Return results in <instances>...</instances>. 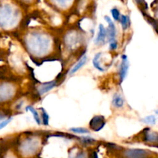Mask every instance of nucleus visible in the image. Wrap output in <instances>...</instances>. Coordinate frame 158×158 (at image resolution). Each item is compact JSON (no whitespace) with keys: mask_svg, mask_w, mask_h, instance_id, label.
I'll list each match as a JSON object with an SVG mask.
<instances>
[{"mask_svg":"<svg viewBox=\"0 0 158 158\" xmlns=\"http://www.w3.org/2000/svg\"><path fill=\"white\" fill-rule=\"evenodd\" d=\"M12 12L11 10V8L9 6L2 8L0 9V26L1 27H5L6 25L11 24L12 20Z\"/></svg>","mask_w":158,"mask_h":158,"instance_id":"obj_2","label":"nucleus"},{"mask_svg":"<svg viewBox=\"0 0 158 158\" xmlns=\"http://www.w3.org/2000/svg\"><path fill=\"white\" fill-rule=\"evenodd\" d=\"M141 121L143 122V123H147V124L154 125L156 123V117H155V116H154V115L148 116V117H144L143 119H142Z\"/></svg>","mask_w":158,"mask_h":158,"instance_id":"obj_15","label":"nucleus"},{"mask_svg":"<svg viewBox=\"0 0 158 158\" xmlns=\"http://www.w3.org/2000/svg\"><path fill=\"white\" fill-rule=\"evenodd\" d=\"M56 84H57L56 81H51V82H48V83H43V84H42L41 86L38 88V89H37V93H38L41 96L43 95L44 94H46V93L49 92V90H51L52 88L56 86H57Z\"/></svg>","mask_w":158,"mask_h":158,"instance_id":"obj_8","label":"nucleus"},{"mask_svg":"<svg viewBox=\"0 0 158 158\" xmlns=\"http://www.w3.org/2000/svg\"><path fill=\"white\" fill-rule=\"evenodd\" d=\"M123 104H124V101H123V99L122 98L121 96L118 95V94L114 95L112 101L113 106L116 108H121L123 106Z\"/></svg>","mask_w":158,"mask_h":158,"instance_id":"obj_11","label":"nucleus"},{"mask_svg":"<svg viewBox=\"0 0 158 158\" xmlns=\"http://www.w3.org/2000/svg\"><path fill=\"white\" fill-rule=\"evenodd\" d=\"M101 54H102L101 52H99V53L96 54V56H94V60H93V64H94V67H95L96 69H97L98 70L103 72V71L105 70V69H103V68L100 66V61H99V59H100V57L101 56Z\"/></svg>","mask_w":158,"mask_h":158,"instance_id":"obj_12","label":"nucleus"},{"mask_svg":"<svg viewBox=\"0 0 158 158\" xmlns=\"http://www.w3.org/2000/svg\"><path fill=\"white\" fill-rule=\"evenodd\" d=\"M86 61H87V57H86V56H83L79 60L78 63H77V64H76L72 69H71V70L69 71V74L72 75V74H74L76 72H77V71H78L79 69L83 66V65H85V63H86Z\"/></svg>","mask_w":158,"mask_h":158,"instance_id":"obj_10","label":"nucleus"},{"mask_svg":"<svg viewBox=\"0 0 158 158\" xmlns=\"http://www.w3.org/2000/svg\"><path fill=\"white\" fill-rule=\"evenodd\" d=\"M117 48V40L114 42H111V43H110V50H115Z\"/></svg>","mask_w":158,"mask_h":158,"instance_id":"obj_22","label":"nucleus"},{"mask_svg":"<svg viewBox=\"0 0 158 158\" xmlns=\"http://www.w3.org/2000/svg\"><path fill=\"white\" fill-rule=\"evenodd\" d=\"M105 20L108 23V37H109V41L110 43L111 42L116 41V27L114 25V22L111 20V19L109 16L106 15L104 17Z\"/></svg>","mask_w":158,"mask_h":158,"instance_id":"obj_5","label":"nucleus"},{"mask_svg":"<svg viewBox=\"0 0 158 158\" xmlns=\"http://www.w3.org/2000/svg\"><path fill=\"white\" fill-rule=\"evenodd\" d=\"M12 90L9 86L1 85L0 86V100H6L12 95Z\"/></svg>","mask_w":158,"mask_h":158,"instance_id":"obj_9","label":"nucleus"},{"mask_svg":"<svg viewBox=\"0 0 158 158\" xmlns=\"http://www.w3.org/2000/svg\"><path fill=\"white\" fill-rule=\"evenodd\" d=\"M145 141L157 143V133H148L145 134Z\"/></svg>","mask_w":158,"mask_h":158,"instance_id":"obj_13","label":"nucleus"},{"mask_svg":"<svg viewBox=\"0 0 158 158\" xmlns=\"http://www.w3.org/2000/svg\"><path fill=\"white\" fill-rule=\"evenodd\" d=\"M69 131H72V132L76 133V134H88L89 133V131L86 130V128H83V127H73V128H70Z\"/></svg>","mask_w":158,"mask_h":158,"instance_id":"obj_17","label":"nucleus"},{"mask_svg":"<svg viewBox=\"0 0 158 158\" xmlns=\"http://www.w3.org/2000/svg\"><path fill=\"white\" fill-rule=\"evenodd\" d=\"M32 35L33 36L31 38L30 42L29 43L28 42V45H29V47L32 50H33L34 48L36 47L33 51L34 53L38 52L40 53L39 55H42V53L44 52L46 49H48L49 41L40 34H33Z\"/></svg>","mask_w":158,"mask_h":158,"instance_id":"obj_1","label":"nucleus"},{"mask_svg":"<svg viewBox=\"0 0 158 158\" xmlns=\"http://www.w3.org/2000/svg\"><path fill=\"white\" fill-rule=\"evenodd\" d=\"M72 158H86V154L84 152H79L75 157Z\"/></svg>","mask_w":158,"mask_h":158,"instance_id":"obj_23","label":"nucleus"},{"mask_svg":"<svg viewBox=\"0 0 158 158\" xmlns=\"http://www.w3.org/2000/svg\"><path fill=\"white\" fill-rule=\"evenodd\" d=\"M111 13H112L113 18H114V20H116V21H118V20L120 19V12H119V10L117 9V8H114V9H113L112 10H111Z\"/></svg>","mask_w":158,"mask_h":158,"instance_id":"obj_19","label":"nucleus"},{"mask_svg":"<svg viewBox=\"0 0 158 158\" xmlns=\"http://www.w3.org/2000/svg\"><path fill=\"white\" fill-rule=\"evenodd\" d=\"M135 1L140 5H141L142 3H144V0H135Z\"/></svg>","mask_w":158,"mask_h":158,"instance_id":"obj_25","label":"nucleus"},{"mask_svg":"<svg viewBox=\"0 0 158 158\" xmlns=\"http://www.w3.org/2000/svg\"><path fill=\"white\" fill-rule=\"evenodd\" d=\"M106 37V30L105 29V27L103 25L100 24L99 26V32L97 35V38L94 40V43L97 45L99 44H104L105 40Z\"/></svg>","mask_w":158,"mask_h":158,"instance_id":"obj_7","label":"nucleus"},{"mask_svg":"<svg viewBox=\"0 0 158 158\" xmlns=\"http://www.w3.org/2000/svg\"><path fill=\"white\" fill-rule=\"evenodd\" d=\"M41 111L43 112L42 114V117H43V124L46 125V126H48L49 125V115H48L47 113L45 111V110L43 108H40Z\"/></svg>","mask_w":158,"mask_h":158,"instance_id":"obj_18","label":"nucleus"},{"mask_svg":"<svg viewBox=\"0 0 158 158\" xmlns=\"http://www.w3.org/2000/svg\"><path fill=\"white\" fill-rule=\"evenodd\" d=\"M120 23H121L122 26L124 29H127L128 26H129V18L128 16L125 15H122L121 17H120Z\"/></svg>","mask_w":158,"mask_h":158,"instance_id":"obj_16","label":"nucleus"},{"mask_svg":"<svg viewBox=\"0 0 158 158\" xmlns=\"http://www.w3.org/2000/svg\"><path fill=\"white\" fill-rule=\"evenodd\" d=\"M150 152L142 149L127 150L123 153L125 158H146L149 155Z\"/></svg>","mask_w":158,"mask_h":158,"instance_id":"obj_3","label":"nucleus"},{"mask_svg":"<svg viewBox=\"0 0 158 158\" xmlns=\"http://www.w3.org/2000/svg\"><path fill=\"white\" fill-rule=\"evenodd\" d=\"M26 110H29L31 113H32V114H33V117H34V120H35V122H36L37 123H38L39 125L40 124V116H39V114L38 112H37L36 110H35V109H34L33 107H32V106H26Z\"/></svg>","mask_w":158,"mask_h":158,"instance_id":"obj_14","label":"nucleus"},{"mask_svg":"<svg viewBox=\"0 0 158 158\" xmlns=\"http://www.w3.org/2000/svg\"><path fill=\"white\" fill-rule=\"evenodd\" d=\"M106 124V120L103 116H95L89 121V127L94 131H100Z\"/></svg>","mask_w":158,"mask_h":158,"instance_id":"obj_4","label":"nucleus"},{"mask_svg":"<svg viewBox=\"0 0 158 158\" xmlns=\"http://www.w3.org/2000/svg\"><path fill=\"white\" fill-rule=\"evenodd\" d=\"M128 67H129V63H128V59L126 55L122 56V63L120 64V82H123L124 78L126 77L127 73L128 71Z\"/></svg>","mask_w":158,"mask_h":158,"instance_id":"obj_6","label":"nucleus"},{"mask_svg":"<svg viewBox=\"0 0 158 158\" xmlns=\"http://www.w3.org/2000/svg\"><path fill=\"white\" fill-rule=\"evenodd\" d=\"M10 121H11V118H9V119H7V120H4V121L1 122V123H0V130H2V128L6 127L7 126L9 123H10Z\"/></svg>","mask_w":158,"mask_h":158,"instance_id":"obj_21","label":"nucleus"},{"mask_svg":"<svg viewBox=\"0 0 158 158\" xmlns=\"http://www.w3.org/2000/svg\"><path fill=\"white\" fill-rule=\"evenodd\" d=\"M81 141L83 143H85V144H92V143H95L96 140L94 139L91 138V137H84L81 138Z\"/></svg>","mask_w":158,"mask_h":158,"instance_id":"obj_20","label":"nucleus"},{"mask_svg":"<svg viewBox=\"0 0 158 158\" xmlns=\"http://www.w3.org/2000/svg\"><path fill=\"white\" fill-rule=\"evenodd\" d=\"M5 116H6V114H3V113H1V112H0V120H2V119L4 118V117H5Z\"/></svg>","mask_w":158,"mask_h":158,"instance_id":"obj_24","label":"nucleus"}]
</instances>
